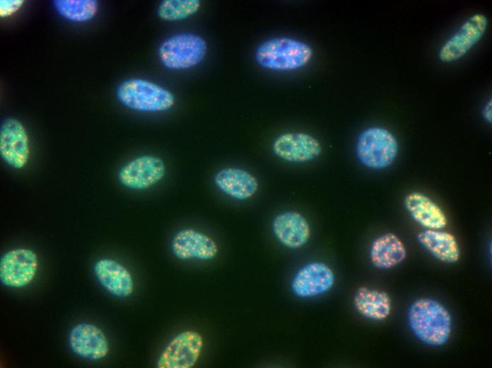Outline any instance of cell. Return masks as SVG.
I'll use <instances>...</instances> for the list:
<instances>
[{
  "mask_svg": "<svg viewBox=\"0 0 492 368\" xmlns=\"http://www.w3.org/2000/svg\"><path fill=\"white\" fill-rule=\"evenodd\" d=\"M407 319L414 336L427 345L440 347L450 339L452 329L451 314L434 299L421 297L414 300L409 307Z\"/></svg>",
  "mask_w": 492,
  "mask_h": 368,
  "instance_id": "6da1fadb",
  "label": "cell"
},
{
  "mask_svg": "<svg viewBox=\"0 0 492 368\" xmlns=\"http://www.w3.org/2000/svg\"><path fill=\"white\" fill-rule=\"evenodd\" d=\"M312 47L305 42L288 37H276L262 42L254 57L259 65L272 71L300 69L312 59Z\"/></svg>",
  "mask_w": 492,
  "mask_h": 368,
  "instance_id": "7a4b0ae2",
  "label": "cell"
},
{
  "mask_svg": "<svg viewBox=\"0 0 492 368\" xmlns=\"http://www.w3.org/2000/svg\"><path fill=\"white\" fill-rule=\"evenodd\" d=\"M116 96L122 105L140 112L167 111L175 103V96L171 91L142 79H131L122 82L117 88Z\"/></svg>",
  "mask_w": 492,
  "mask_h": 368,
  "instance_id": "3957f363",
  "label": "cell"
},
{
  "mask_svg": "<svg viewBox=\"0 0 492 368\" xmlns=\"http://www.w3.org/2000/svg\"><path fill=\"white\" fill-rule=\"evenodd\" d=\"M356 152L358 161L366 168L382 170L395 161L399 144L394 135L386 128L370 127L358 137Z\"/></svg>",
  "mask_w": 492,
  "mask_h": 368,
  "instance_id": "277c9868",
  "label": "cell"
},
{
  "mask_svg": "<svg viewBox=\"0 0 492 368\" xmlns=\"http://www.w3.org/2000/svg\"><path fill=\"white\" fill-rule=\"evenodd\" d=\"M161 64L171 70H183L199 64L207 52V44L200 35L190 32L166 38L158 48Z\"/></svg>",
  "mask_w": 492,
  "mask_h": 368,
  "instance_id": "5b68a950",
  "label": "cell"
},
{
  "mask_svg": "<svg viewBox=\"0 0 492 368\" xmlns=\"http://www.w3.org/2000/svg\"><path fill=\"white\" fill-rule=\"evenodd\" d=\"M488 24L487 16L476 13L469 17L459 28L440 47L438 57L450 63L464 57L484 36Z\"/></svg>",
  "mask_w": 492,
  "mask_h": 368,
  "instance_id": "8992f818",
  "label": "cell"
},
{
  "mask_svg": "<svg viewBox=\"0 0 492 368\" xmlns=\"http://www.w3.org/2000/svg\"><path fill=\"white\" fill-rule=\"evenodd\" d=\"M204 340L194 330H184L175 336L160 353L158 368H191L195 365L202 351Z\"/></svg>",
  "mask_w": 492,
  "mask_h": 368,
  "instance_id": "52a82bcc",
  "label": "cell"
},
{
  "mask_svg": "<svg viewBox=\"0 0 492 368\" xmlns=\"http://www.w3.org/2000/svg\"><path fill=\"white\" fill-rule=\"evenodd\" d=\"M166 173L164 161L154 155L138 156L123 166L118 172L119 183L127 188L144 190L160 181Z\"/></svg>",
  "mask_w": 492,
  "mask_h": 368,
  "instance_id": "ba28073f",
  "label": "cell"
},
{
  "mask_svg": "<svg viewBox=\"0 0 492 368\" xmlns=\"http://www.w3.org/2000/svg\"><path fill=\"white\" fill-rule=\"evenodd\" d=\"M38 268L36 253L28 248H16L4 253L0 259V281L14 288L28 285L35 277Z\"/></svg>",
  "mask_w": 492,
  "mask_h": 368,
  "instance_id": "9c48e42d",
  "label": "cell"
},
{
  "mask_svg": "<svg viewBox=\"0 0 492 368\" xmlns=\"http://www.w3.org/2000/svg\"><path fill=\"white\" fill-rule=\"evenodd\" d=\"M0 155L4 162L16 169L23 168L28 162V136L23 125L16 118L8 117L1 123Z\"/></svg>",
  "mask_w": 492,
  "mask_h": 368,
  "instance_id": "30bf717a",
  "label": "cell"
},
{
  "mask_svg": "<svg viewBox=\"0 0 492 368\" xmlns=\"http://www.w3.org/2000/svg\"><path fill=\"white\" fill-rule=\"evenodd\" d=\"M274 154L292 163H305L317 158L322 152L320 142L305 132H286L278 136L272 144Z\"/></svg>",
  "mask_w": 492,
  "mask_h": 368,
  "instance_id": "8fae6325",
  "label": "cell"
},
{
  "mask_svg": "<svg viewBox=\"0 0 492 368\" xmlns=\"http://www.w3.org/2000/svg\"><path fill=\"white\" fill-rule=\"evenodd\" d=\"M334 282L335 275L330 267L322 262H312L296 272L291 282V289L298 297H314L328 292Z\"/></svg>",
  "mask_w": 492,
  "mask_h": 368,
  "instance_id": "7c38bea8",
  "label": "cell"
},
{
  "mask_svg": "<svg viewBox=\"0 0 492 368\" xmlns=\"http://www.w3.org/2000/svg\"><path fill=\"white\" fill-rule=\"evenodd\" d=\"M171 249L174 255L182 260H209L218 252V245L211 237L193 229L178 231L172 239Z\"/></svg>",
  "mask_w": 492,
  "mask_h": 368,
  "instance_id": "4fadbf2b",
  "label": "cell"
},
{
  "mask_svg": "<svg viewBox=\"0 0 492 368\" xmlns=\"http://www.w3.org/2000/svg\"><path fill=\"white\" fill-rule=\"evenodd\" d=\"M69 343L76 355L90 360L104 358L110 350L108 340L102 330L87 323H78L72 328Z\"/></svg>",
  "mask_w": 492,
  "mask_h": 368,
  "instance_id": "5bb4252c",
  "label": "cell"
},
{
  "mask_svg": "<svg viewBox=\"0 0 492 368\" xmlns=\"http://www.w3.org/2000/svg\"><path fill=\"white\" fill-rule=\"evenodd\" d=\"M272 231L276 239L290 249L304 246L311 234L306 218L295 211H287L276 215L272 222Z\"/></svg>",
  "mask_w": 492,
  "mask_h": 368,
  "instance_id": "9a60e30c",
  "label": "cell"
},
{
  "mask_svg": "<svg viewBox=\"0 0 492 368\" xmlns=\"http://www.w3.org/2000/svg\"><path fill=\"white\" fill-rule=\"evenodd\" d=\"M99 283L112 295L119 298L129 297L134 290V282L130 272L116 260L103 258L93 267Z\"/></svg>",
  "mask_w": 492,
  "mask_h": 368,
  "instance_id": "2e32d148",
  "label": "cell"
},
{
  "mask_svg": "<svg viewBox=\"0 0 492 368\" xmlns=\"http://www.w3.org/2000/svg\"><path fill=\"white\" fill-rule=\"evenodd\" d=\"M216 186L230 197L237 200H246L257 192V179L246 170L227 167L219 170L214 176Z\"/></svg>",
  "mask_w": 492,
  "mask_h": 368,
  "instance_id": "e0dca14e",
  "label": "cell"
},
{
  "mask_svg": "<svg viewBox=\"0 0 492 368\" xmlns=\"http://www.w3.org/2000/svg\"><path fill=\"white\" fill-rule=\"evenodd\" d=\"M403 202L412 219L426 229H443L447 226V219L443 209L425 194L409 192Z\"/></svg>",
  "mask_w": 492,
  "mask_h": 368,
  "instance_id": "ac0fdd59",
  "label": "cell"
},
{
  "mask_svg": "<svg viewBox=\"0 0 492 368\" xmlns=\"http://www.w3.org/2000/svg\"><path fill=\"white\" fill-rule=\"evenodd\" d=\"M406 257L404 243L396 234L389 232L376 238L370 248V260L380 270L392 269Z\"/></svg>",
  "mask_w": 492,
  "mask_h": 368,
  "instance_id": "d6986e66",
  "label": "cell"
},
{
  "mask_svg": "<svg viewBox=\"0 0 492 368\" xmlns=\"http://www.w3.org/2000/svg\"><path fill=\"white\" fill-rule=\"evenodd\" d=\"M420 245L438 260L455 263L461 255L455 236L441 229H426L417 235Z\"/></svg>",
  "mask_w": 492,
  "mask_h": 368,
  "instance_id": "ffe728a7",
  "label": "cell"
},
{
  "mask_svg": "<svg viewBox=\"0 0 492 368\" xmlns=\"http://www.w3.org/2000/svg\"><path fill=\"white\" fill-rule=\"evenodd\" d=\"M353 305L363 317L372 321H383L391 314L392 303L390 296L385 291L359 287L353 296Z\"/></svg>",
  "mask_w": 492,
  "mask_h": 368,
  "instance_id": "44dd1931",
  "label": "cell"
},
{
  "mask_svg": "<svg viewBox=\"0 0 492 368\" xmlns=\"http://www.w3.org/2000/svg\"><path fill=\"white\" fill-rule=\"evenodd\" d=\"M53 6L62 18L74 22H86L92 19L98 9L95 0H55Z\"/></svg>",
  "mask_w": 492,
  "mask_h": 368,
  "instance_id": "7402d4cb",
  "label": "cell"
},
{
  "mask_svg": "<svg viewBox=\"0 0 492 368\" xmlns=\"http://www.w3.org/2000/svg\"><path fill=\"white\" fill-rule=\"evenodd\" d=\"M200 7L199 0H164L160 3L157 13L163 21H179L194 15Z\"/></svg>",
  "mask_w": 492,
  "mask_h": 368,
  "instance_id": "603a6c76",
  "label": "cell"
},
{
  "mask_svg": "<svg viewBox=\"0 0 492 368\" xmlns=\"http://www.w3.org/2000/svg\"><path fill=\"white\" fill-rule=\"evenodd\" d=\"M23 4V0H1L0 16L6 18L13 15L22 7Z\"/></svg>",
  "mask_w": 492,
  "mask_h": 368,
  "instance_id": "cb8c5ba5",
  "label": "cell"
},
{
  "mask_svg": "<svg viewBox=\"0 0 492 368\" xmlns=\"http://www.w3.org/2000/svg\"><path fill=\"white\" fill-rule=\"evenodd\" d=\"M482 116L485 121L491 123L492 121V101L490 99L482 110Z\"/></svg>",
  "mask_w": 492,
  "mask_h": 368,
  "instance_id": "d4e9b609",
  "label": "cell"
}]
</instances>
